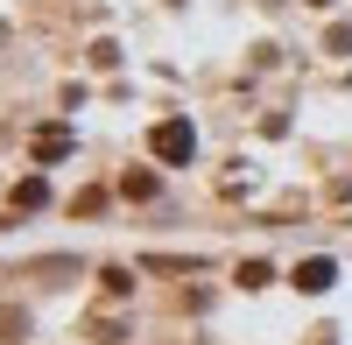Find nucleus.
Here are the masks:
<instances>
[{
  "instance_id": "obj_2",
  "label": "nucleus",
  "mask_w": 352,
  "mask_h": 345,
  "mask_svg": "<svg viewBox=\"0 0 352 345\" xmlns=\"http://www.w3.org/2000/svg\"><path fill=\"white\" fill-rule=\"evenodd\" d=\"M331 275H338L331 261H303V268H296V289H310V296H317V289H331Z\"/></svg>"
},
{
  "instance_id": "obj_1",
  "label": "nucleus",
  "mask_w": 352,
  "mask_h": 345,
  "mask_svg": "<svg viewBox=\"0 0 352 345\" xmlns=\"http://www.w3.org/2000/svg\"><path fill=\"white\" fill-rule=\"evenodd\" d=\"M190 148H197V134H190V120H162V127H155V155H162V162H184Z\"/></svg>"
}]
</instances>
